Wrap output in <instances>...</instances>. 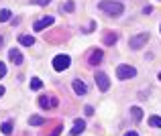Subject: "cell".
Masks as SVG:
<instances>
[{
    "label": "cell",
    "mask_w": 161,
    "mask_h": 136,
    "mask_svg": "<svg viewBox=\"0 0 161 136\" xmlns=\"http://www.w3.org/2000/svg\"><path fill=\"white\" fill-rule=\"evenodd\" d=\"M98 8L102 12H106V14H110V16H120L122 12H125V4L122 2H114V0H100Z\"/></svg>",
    "instance_id": "obj_1"
},
{
    "label": "cell",
    "mask_w": 161,
    "mask_h": 136,
    "mask_svg": "<svg viewBox=\"0 0 161 136\" xmlns=\"http://www.w3.org/2000/svg\"><path fill=\"white\" fill-rule=\"evenodd\" d=\"M71 65V57L69 55H55L53 57V69L55 71H65Z\"/></svg>",
    "instance_id": "obj_2"
},
{
    "label": "cell",
    "mask_w": 161,
    "mask_h": 136,
    "mask_svg": "<svg viewBox=\"0 0 161 136\" xmlns=\"http://www.w3.org/2000/svg\"><path fill=\"white\" fill-rule=\"evenodd\" d=\"M147 41H149V33H139L137 37H133V39L129 41V47L133 51H137V49H141V47H145Z\"/></svg>",
    "instance_id": "obj_3"
},
{
    "label": "cell",
    "mask_w": 161,
    "mask_h": 136,
    "mask_svg": "<svg viewBox=\"0 0 161 136\" xmlns=\"http://www.w3.org/2000/svg\"><path fill=\"white\" fill-rule=\"evenodd\" d=\"M135 75H137V69L133 65H118V69H116L118 79H133Z\"/></svg>",
    "instance_id": "obj_4"
},
{
    "label": "cell",
    "mask_w": 161,
    "mask_h": 136,
    "mask_svg": "<svg viewBox=\"0 0 161 136\" xmlns=\"http://www.w3.org/2000/svg\"><path fill=\"white\" fill-rule=\"evenodd\" d=\"M94 81H96V86L100 87V92H108L110 90V79H108V75L104 73V71H96Z\"/></svg>",
    "instance_id": "obj_5"
},
{
    "label": "cell",
    "mask_w": 161,
    "mask_h": 136,
    "mask_svg": "<svg viewBox=\"0 0 161 136\" xmlns=\"http://www.w3.org/2000/svg\"><path fill=\"white\" fill-rule=\"evenodd\" d=\"M53 23H55V18H53V16H43V18H39L35 24H33V29H35V31H43V29L51 27Z\"/></svg>",
    "instance_id": "obj_6"
},
{
    "label": "cell",
    "mask_w": 161,
    "mask_h": 136,
    "mask_svg": "<svg viewBox=\"0 0 161 136\" xmlns=\"http://www.w3.org/2000/svg\"><path fill=\"white\" fill-rule=\"evenodd\" d=\"M86 130V120H82V118H78V120H74V128H71L69 136H80Z\"/></svg>",
    "instance_id": "obj_7"
},
{
    "label": "cell",
    "mask_w": 161,
    "mask_h": 136,
    "mask_svg": "<svg viewBox=\"0 0 161 136\" xmlns=\"http://www.w3.org/2000/svg\"><path fill=\"white\" fill-rule=\"evenodd\" d=\"M71 87H74V92L78 93V96H86V93H88V86L82 81V79H74Z\"/></svg>",
    "instance_id": "obj_8"
},
{
    "label": "cell",
    "mask_w": 161,
    "mask_h": 136,
    "mask_svg": "<svg viewBox=\"0 0 161 136\" xmlns=\"http://www.w3.org/2000/svg\"><path fill=\"white\" fill-rule=\"evenodd\" d=\"M102 57H104V53H102L100 49H96V51H92V53H90V57H88V63L96 67L100 61H102Z\"/></svg>",
    "instance_id": "obj_9"
},
{
    "label": "cell",
    "mask_w": 161,
    "mask_h": 136,
    "mask_svg": "<svg viewBox=\"0 0 161 136\" xmlns=\"http://www.w3.org/2000/svg\"><path fill=\"white\" fill-rule=\"evenodd\" d=\"M8 59H10L14 65H20V63H23V53H20L19 49H10L8 51Z\"/></svg>",
    "instance_id": "obj_10"
},
{
    "label": "cell",
    "mask_w": 161,
    "mask_h": 136,
    "mask_svg": "<svg viewBox=\"0 0 161 136\" xmlns=\"http://www.w3.org/2000/svg\"><path fill=\"white\" fill-rule=\"evenodd\" d=\"M130 116L135 118V122H141L143 120V110L139 108V106H133V108H130Z\"/></svg>",
    "instance_id": "obj_11"
},
{
    "label": "cell",
    "mask_w": 161,
    "mask_h": 136,
    "mask_svg": "<svg viewBox=\"0 0 161 136\" xmlns=\"http://www.w3.org/2000/svg\"><path fill=\"white\" fill-rule=\"evenodd\" d=\"M39 106H41L43 110H49V108H53V104H51V97H49V96H41V97H39Z\"/></svg>",
    "instance_id": "obj_12"
},
{
    "label": "cell",
    "mask_w": 161,
    "mask_h": 136,
    "mask_svg": "<svg viewBox=\"0 0 161 136\" xmlns=\"http://www.w3.org/2000/svg\"><path fill=\"white\" fill-rule=\"evenodd\" d=\"M19 43H20V45H25V47H33L35 39H33L31 35H20V37H19Z\"/></svg>",
    "instance_id": "obj_13"
},
{
    "label": "cell",
    "mask_w": 161,
    "mask_h": 136,
    "mask_svg": "<svg viewBox=\"0 0 161 136\" xmlns=\"http://www.w3.org/2000/svg\"><path fill=\"white\" fill-rule=\"evenodd\" d=\"M12 18V12L8 10V8H2L0 10V23H6V20H10Z\"/></svg>",
    "instance_id": "obj_14"
},
{
    "label": "cell",
    "mask_w": 161,
    "mask_h": 136,
    "mask_svg": "<svg viewBox=\"0 0 161 136\" xmlns=\"http://www.w3.org/2000/svg\"><path fill=\"white\" fill-rule=\"evenodd\" d=\"M43 122H45V118H41V116H31L29 118V124L31 126H41Z\"/></svg>",
    "instance_id": "obj_15"
},
{
    "label": "cell",
    "mask_w": 161,
    "mask_h": 136,
    "mask_svg": "<svg viewBox=\"0 0 161 136\" xmlns=\"http://www.w3.org/2000/svg\"><path fill=\"white\" fill-rule=\"evenodd\" d=\"M116 43V35L114 33H106L104 35V45H114Z\"/></svg>",
    "instance_id": "obj_16"
},
{
    "label": "cell",
    "mask_w": 161,
    "mask_h": 136,
    "mask_svg": "<svg viewBox=\"0 0 161 136\" xmlns=\"http://www.w3.org/2000/svg\"><path fill=\"white\" fill-rule=\"evenodd\" d=\"M0 130H2V134H6V136H8V134L12 132V122H10V120H6L2 126H0Z\"/></svg>",
    "instance_id": "obj_17"
},
{
    "label": "cell",
    "mask_w": 161,
    "mask_h": 136,
    "mask_svg": "<svg viewBox=\"0 0 161 136\" xmlns=\"http://www.w3.org/2000/svg\"><path fill=\"white\" fill-rule=\"evenodd\" d=\"M147 122H149V124L153 126V128H161V116H151Z\"/></svg>",
    "instance_id": "obj_18"
},
{
    "label": "cell",
    "mask_w": 161,
    "mask_h": 136,
    "mask_svg": "<svg viewBox=\"0 0 161 136\" xmlns=\"http://www.w3.org/2000/svg\"><path fill=\"white\" fill-rule=\"evenodd\" d=\"M41 87H43V81H41L39 77H33V79H31V90L37 92V90H41Z\"/></svg>",
    "instance_id": "obj_19"
},
{
    "label": "cell",
    "mask_w": 161,
    "mask_h": 136,
    "mask_svg": "<svg viewBox=\"0 0 161 136\" xmlns=\"http://www.w3.org/2000/svg\"><path fill=\"white\" fill-rule=\"evenodd\" d=\"M63 10H67V12H74V10H75V4L69 0V2H65V4H63Z\"/></svg>",
    "instance_id": "obj_20"
},
{
    "label": "cell",
    "mask_w": 161,
    "mask_h": 136,
    "mask_svg": "<svg viewBox=\"0 0 161 136\" xmlns=\"http://www.w3.org/2000/svg\"><path fill=\"white\" fill-rule=\"evenodd\" d=\"M4 75H6V63H2V61H0V79H2Z\"/></svg>",
    "instance_id": "obj_21"
},
{
    "label": "cell",
    "mask_w": 161,
    "mask_h": 136,
    "mask_svg": "<svg viewBox=\"0 0 161 136\" xmlns=\"http://www.w3.org/2000/svg\"><path fill=\"white\" fill-rule=\"evenodd\" d=\"M33 4H39V6H45V4H49L51 0H31Z\"/></svg>",
    "instance_id": "obj_22"
},
{
    "label": "cell",
    "mask_w": 161,
    "mask_h": 136,
    "mask_svg": "<svg viewBox=\"0 0 161 136\" xmlns=\"http://www.w3.org/2000/svg\"><path fill=\"white\" fill-rule=\"evenodd\" d=\"M94 27H96V24H94V23H90L88 27H84L82 31H84V33H90V31H94Z\"/></svg>",
    "instance_id": "obj_23"
},
{
    "label": "cell",
    "mask_w": 161,
    "mask_h": 136,
    "mask_svg": "<svg viewBox=\"0 0 161 136\" xmlns=\"http://www.w3.org/2000/svg\"><path fill=\"white\" fill-rule=\"evenodd\" d=\"M59 132H61V126H57V128H55L51 134H47V136H59Z\"/></svg>",
    "instance_id": "obj_24"
},
{
    "label": "cell",
    "mask_w": 161,
    "mask_h": 136,
    "mask_svg": "<svg viewBox=\"0 0 161 136\" xmlns=\"http://www.w3.org/2000/svg\"><path fill=\"white\" fill-rule=\"evenodd\" d=\"M92 114H94V108H92V106H86V116H92Z\"/></svg>",
    "instance_id": "obj_25"
},
{
    "label": "cell",
    "mask_w": 161,
    "mask_h": 136,
    "mask_svg": "<svg viewBox=\"0 0 161 136\" xmlns=\"http://www.w3.org/2000/svg\"><path fill=\"white\" fill-rule=\"evenodd\" d=\"M151 10H153V8H151V6H149V4H147V6H145V8H143V12H145V14H149V12H151Z\"/></svg>",
    "instance_id": "obj_26"
},
{
    "label": "cell",
    "mask_w": 161,
    "mask_h": 136,
    "mask_svg": "<svg viewBox=\"0 0 161 136\" xmlns=\"http://www.w3.org/2000/svg\"><path fill=\"white\" fill-rule=\"evenodd\" d=\"M125 136H139V134H137V132H126Z\"/></svg>",
    "instance_id": "obj_27"
},
{
    "label": "cell",
    "mask_w": 161,
    "mask_h": 136,
    "mask_svg": "<svg viewBox=\"0 0 161 136\" xmlns=\"http://www.w3.org/2000/svg\"><path fill=\"white\" fill-rule=\"evenodd\" d=\"M2 96H4V87L0 86V97H2Z\"/></svg>",
    "instance_id": "obj_28"
},
{
    "label": "cell",
    "mask_w": 161,
    "mask_h": 136,
    "mask_svg": "<svg viewBox=\"0 0 161 136\" xmlns=\"http://www.w3.org/2000/svg\"><path fill=\"white\" fill-rule=\"evenodd\" d=\"M2 43H4V41H2V37H0V47H2Z\"/></svg>",
    "instance_id": "obj_29"
},
{
    "label": "cell",
    "mask_w": 161,
    "mask_h": 136,
    "mask_svg": "<svg viewBox=\"0 0 161 136\" xmlns=\"http://www.w3.org/2000/svg\"><path fill=\"white\" fill-rule=\"evenodd\" d=\"M157 77H159V81H161V73H159V75H157Z\"/></svg>",
    "instance_id": "obj_30"
},
{
    "label": "cell",
    "mask_w": 161,
    "mask_h": 136,
    "mask_svg": "<svg viewBox=\"0 0 161 136\" xmlns=\"http://www.w3.org/2000/svg\"><path fill=\"white\" fill-rule=\"evenodd\" d=\"M159 33H161V29H159Z\"/></svg>",
    "instance_id": "obj_31"
}]
</instances>
